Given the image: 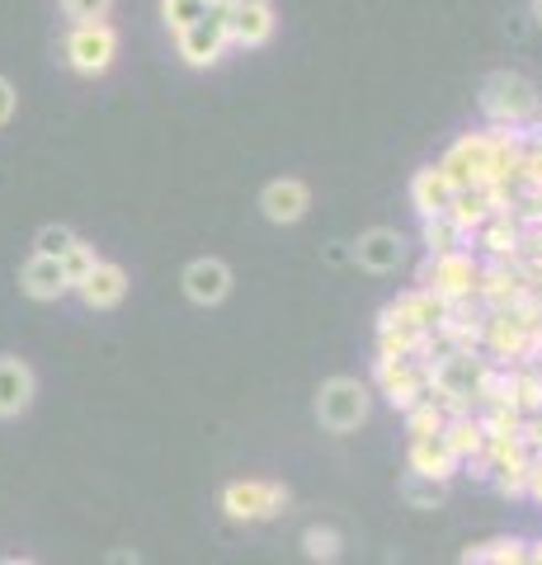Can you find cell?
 I'll use <instances>...</instances> for the list:
<instances>
[{
	"mask_svg": "<svg viewBox=\"0 0 542 565\" xmlns=\"http://www.w3.org/2000/svg\"><path fill=\"white\" fill-rule=\"evenodd\" d=\"M514 411L523 415V419H533V415H542V377L533 373H519V382H514Z\"/></svg>",
	"mask_w": 542,
	"mask_h": 565,
	"instance_id": "cell-29",
	"label": "cell"
},
{
	"mask_svg": "<svg viewBox=\"0 0 542 565\" xmlns=\"http://www.w3.org/2000/svg\"><path fill=\"white\" fill-rule=\"evenodd\" d=\"M288 486L284 481H226L222 486V514L232 523H265L288 509Z\"/></svg>",
	"mask_w": 542,
	"mask_h": 565,
	"instance_id": "cell-5",
	"label": "cell"
},
{
	"mask_svg": "<svg viewBox=\"0 0 542 565\" xmlns=\"http://www.w3.org/2000/svg\"><path fill=\"white\" fill-rule=\"evenodd\" d=\"M57 6H62L66 20L81 24V20H109L114 0H57Z\"/></svg>",
	"mask_w": 542,
	"mask_h": 565,
	"instance_id": "cell-31",
	"label": "cell"
},
{
	"mask_svg": "<svg viewBox=\"0 0 542 565\" xmlns=\"http://www.w3.org/2000/svg\"><path fill=\"white\" fill-rule=\"evenodd\" d=\"M533 419H538V429H542V415H533Z\"/></svg>",
	"mask_w": 542,
	"mask_h": 565,
	"instance_id": "cell-39",
	"label": "cell"
},
{
	"mask_svg": "<svg viewBox=\"0 0 542 565\" xmlns=\"http://www.w3.org/2000/svg\"><path fill=\"white\" fill-rule=\"evenodd\" d=\"M439 438H444V448L458 457V462L486 448V429H481V419H471V415H453V419H444Z\"/></svg>",
	"mask_w": 542,
	"mask_h": 565,
	"instance_id": "cell-21",
	"label": "cell"
},
{
	"mask_svg": "<svg viewBox=\"0 0 542 565\" xmlns=\"http://www.w3.org/2000/svg\"><path fill=\"white\" fill-rule=\"evenodd\" d=\"M401 500H406L411 509H439L444 504V481L419 476V471H406V476H401Z\"/></svg>",
	"mask_w": 542,
	"mask_h": 565,
	"instance_id": "cell-23",
	"label": "cell"
},
{
	"mask_svg": "<svg viewBox=\"0 0 542 565\" xmlns=\"http://www.w3.org/2000/svg\"><path fill=\"white\" fill-rule=\"evenodd\" d=\"M444 419H448V415L425 396L419 405H411V411H406V434H411V438H434V434L444 429Z\"/></svg>",
	"mask_w": 542,
	"mask_h": 565,
	"instance_id": "cell-26",
	"label": "cell"
},
{
	"mask_svg": "<svg viewBox=\"0 0 542 565\" xmlns=\"http://www.w3.org/2000/svg\"><path fill=\"white\" fill-rule=\"evenodd\" d=\"M448 307L439 302L434 292H425V288H406L396 297V302H387L378 311V326H429L434 330V321H439Z\"/></svg>",
	"mask_w": 542,
	"mask_h": 565,
	"instance_id": "cell-11",
	"label": "cell"
},
{
	"mask_svg": "<svg viewBox=\"0 0 542 565\" xmlns=\"http://www.w3.org/2000/svg\"><path fill=\"white\" fill-rule=\"evenodd\" d=\"M20 288L33 302H62L66 292V274H62V259H47V255H29V264L20 269Z\"/></svg>",
	"mask_w": 542,
	"mask_h": 565,
	"instance_id": "cell-16",
	"label": "cell"
},
{
	"mask_svg": "<svg viewBox=\"0 0 542 565\" xmlns=\"http://www.w3.org/2000/svg\"><path fill=\"white\" fill-rule=\"evenodd\" d=\"M477 245L496 264L519 259V250H523V226H519V217H486V226L477 232Z\"/></svg>",
	"mask_w": 542,
	"mask_h": 565,
	"instance_id": "cell-20",
	"label": "cell"
},
{
	"mask_svg": "<svg viewBox=\"0 0 542 565\" xmlns=\"http://www.w3.org/2000/svg\"><path fill=\"white\" fill-rule=\"evenodd\" d=\"M481 344L491 349L500 363H514V359H523L529 330H523L510 311H486V334H481Z\"/></svg>",
	"mask_w": 542,
	"mask_h": 565,
	"instance_id": "cell-18",
	"label": "cell"
},
{
	"mask_svg": "<svg viewBox=\"0 0 542 565\" xmlns=\"http://www.w3.org/2000/svg\"><path fill=\"white\" fill-rule=\"evenodd\" d=\"M118 57V29L109 20H81L66 29L62 39V62L76 71V76H104Z\"/></svg>",
	"mask_w": 542,
	"mask_h": 565,
	"instance_id": "cell-4",
	"label": "cell"
},
{
	"mask_svg": "<svg viewBox=\"0 0 542 565\" xmlns=\"http://www.w3.org/2000/svg\"><path fill=\"white\" fill-rule=\"evenodd\" d=\"M222 20H226V43L232 47H265L278 29L269 0H255V6H222Z\"/></svg>",
	"mask_w": 542,
	"mask_h": 565,
	"instance_id": "cell-9",
	"label": "cell"
},
{
	"mask_svg": "<svg viewBox=\"0 0 542 565\" xmlns=\"http://www.w3.org/2000/svg\"><path fill=\"white\" fill-rule=\"evenodd\" d=\"M33 367L14 353H0V419H14L33 405Z\"/></svg>",
	"mask_w": 542,
	"mask_h": 565,
	"instance_id": "cell-12",
	"label": "cell"
},
{
	"mask_svg": "<svg viewBox=\"0 0 542 565\" xmlns=\"http://www.w3.org/2000/svg\"><path fill=\"white\" fill-rule=\"evenodd\" d=\"M0 565H33V561H24V556H10V561H0Z\"/></svg>",
	"mask_w": 542,
	"mask_h": 565,
	"instance_id": "cell-36",
	"label": "cell"
},
{
	"mask_svg": "<svg viewBox=\"0 0 542 565\" xmlns=\"http://www.w3.org/2000/svg\"><path fill=\"white\" fill-rule=\"evenodd\" d=\"M302 556L311 565H336L344 556V537L336 533V527H326V523H311L302 533Z\"/></svg>",
	"mask_w": 542,
	"mask_h": 565,
	"instance_id": "cell-22",
	"label": "cell"
},
{
	"mask_svg": "<svg viewBox=\"0 0 542 565\" xmlns=\"http://www.w3.org/2000/svg\"><path fill=\"white\" fill-rule=\"evenodd\" d=\"M217 6H255V0H217Z\"/></svg>",
	"mask_w": 542,
	"mask_h": 565,
	"instance_id": "cell-37",
	"label": "cell"
},
{
	"mask_svg": "<svg viewBox=\"0 0 542 565\" xmlns=\"http://www.w3.org/2000/svg\"><path fill=\"white\" fill-rule=\"evenodd\" d=\"M477 278H481V259L458 245V250H444V255H425L415 288L434 292L444 307H458V302H477Z\"/></svg>",
	"mask_w": 542,
	"mask_h": 565,
	"instance_id": "cell-2",
	"label": "cell"
},
{
	"mask_svg": "<svg viewBox=\"0 0 542 565\" xmlns=\"http://www.w3.org/2000/svg\"><path fill=\"white\" fill-rule=\"evenodd\" d=\"M259 212H265V222L274 226H293L302 222L311 212V189L297 180V174H284V180H269L259 189Z\"/></svg>",
	"mask_w": 542,
	"mask_h": 565,
	"instance_id": "cell-10",
	"label": "cell"
},
{
	"mask_svg": "<svg viewBox=\"0 0 542 565\" xmlns=\"http://www.w3.org/2000/svg\"><path fill=\"white\" fill-rule=\"evenodd\" d=\"M373 415V392L359 377H330L317 392V419L326 434H354Z\"/></svg>",
	"mask_w": 542,
	"mask_h": 565,
	"instance_id": "cell-3",
	"label": "cell"
},
{
	"mask_svg": "<svg viewBox=\"0 0 542 565\" xmlns=\"http://www.w3.org/2000/svg\"><path fill=\"white\" fill-rule=\"evenodd\" d=\"M95 264H99V250H95L91 241H81V236H76V245H72V250L62 255V274H66V288L76 292L81 282L95 274Z\"/></svg>",
	"mask_w": 542,
	"mask_h": 565,
	"instance_id": "cell-24",
	"label": "cell"
},
{
	"mask_svg": "<svg viewBox=\"0 0 542 565\" xmlns=\"http://www.w3.org/2000/svg\"><path fill=\"white\" fill-rule=\"evenodd\" d=\"M533 20L542 24V0H533Z\"/></svg>",
	"mask_w": 542,
	"mask_h": 565,
	"instance_id": "cell-38",
	"label": "cell"
},
{
	"mask_svg": "<svg viewBox=\"0 0 542 565\" xmlns=\"http://www.w3.org/2000/svg\"><path fill=\"white\" fill-rule=\"evenodd\" d=\"M72 245H76V232H72V226H43V232L39 236H33V255H47V259H62L66 250H72Z\"/></svg>",
	"mask_w": 542,
	"mask_h": 565,
	"instance_id": "cell-30",
	"label": "cell"
},
{
	"mask_svg": "<svg viewBox=\"0 0 542 565\" xmlns=\"http://www.w3.org/2000/svg\"><path fill=\"white\" fill-rule=\"evenodd\" d=\"M180 288L194 307H217V302H226V292H232V269H226V259H217V255L189 259L180 274Z\"/></svg>",
	"mask_w": 542,
	"mask_h": 565,
	"instance_id": "cell-7",
	"label": "cell"
},
{
	"mask_svg": "<svg viewBox=\"0 0 542 565\" xmlns=\"http://www.w3.org/2000/svg\"><path fill=\"white\" fill-rule=\"evenodd\" d=\"M349 259L369 274H396L401 264H406V236H401L396 226H373V232H363L354 241Z\"/></svg>",
	"mask_w": 542,
	"mask_h": 565,
	"instance_id": "cell-8",
	"label": "cell"
},
{
	"mask_svg": "<svg viewBox=\"0 0 542 565\" xmlns=\"http://www.w3.org/2000/svg\"><path fill=\"white\" fill-rule=\"evenodd\" d=\"M477 419H481L486 438H514L523 415L514 411V405H486V415H477Z\"/></svg>",
	"mask_w": 542,
	"mask_h": 565,
	"instance_id": "cell-28",
	"label": "cell"
},
{
	"mask_svg": "<svg viewBox=\"0 0 542 565\" xmlns=\"http://www.w3.org/2000/svg\"><path fill=\"white\" fill-rule=\"evenodd\" d=\"M14 109H20V90H14V85L0 76V128H6V122L14 118Z\"/></svg>",
	"mask_w": 542,
	"mask_h": 565,
	"instance_id": "cell-32",
	"label": "cell"
},
{
	"mask_svg": "<svg viewBox=\"0 0 542 565\" xmlns=\"http://www.w3.org/2000/svg\"><path fill=\"white\" fill-rule=\"evenodd\" d=\"M523 494H529V500H538V504H542V452H538L533 462H529V490H523Z\"/></svg>",
	"mask_w": 542,
	"mask_h": 565,
	"instance_id": "cell-33",
	"label": "cell"
},
{
	"mask_svg": "<svg viewBox=\"0 0 542 565\" xmlns=\"http://www.w3.org/2000/svg\"><path fill=\"white\" fill-rule=\"evenodd\" d=\"M419 245H425V255L458 250V232L448 226V217H425L419 222Z\"/></svg>",
	"mask_w": 542,
	"mask_h": 565,
	"instance_id": "cell-27",
	"label": "cell"
},
{
	"mask_svg": "<svg viewBox=\"0 0 542 565\" xmlns=\"http://www.w3.org/2000/svg\"><path fill=\"white\" fill-rule=\"evenodd\" d=\"M448 226L458 232V245L463 250H471L477 245V232L486 226V217H491V203H486V193L481 189H458L453 193V203H448Z\"/></svg>",
	"mask_w": 542,
	"mask_h": 565,
	"instance_id": "cell-15",
	"label": "cell"
},
{
	"mask_svg": "<svg viewBox=\"0 0 542 565\" xmlns=\"http://www.w3.org/2000/svg\"><path fill=\"white\" fill-rule=\"evenodd\" d=\"M453 180L439 170V166H425V170H415L411 174V207L419 212V222L425 217H444L448 203H453Z\"/></svg>",
	"mask_w": 542,
	"mask_h": 565,
	"instance_id": "cell-14",
	"label": "cell"
},
{
	"mask_svg": "<svg viewBox=\"0 0 542 565\" xmlns=\"http://www.w3.org/2000/svg\"><path fill=\"white\" fill-rule=\"evenodd\" d=\"M174 47H180L184 66H194V71L217 66V62H222V52L232 47V43H226V20H222V6H213V10L203 14V20H194L189 29L174 33Z\"/></svg>",
	"mask_w": 542,
	"mask_h": 565,
	"instance_id": "cell-6",
	"label": "cell"
},
{
	"mask_svg": "<svg viewBox=\"0 0 542 565\" xmlns=\"http://www.w3.org/2000/svg\"><path fill=\"white\" fill-rule=\"evenodd\" d=\"M538 297H542V288H538Z\"/></svg>",
	"mask_w": 542,
	"mask_h": 565,
	"instance_id": "cell-40",
	"label": "cell"
},
{
	"mask_svg": "<svg viewBox=\"0 0 542 565\" xmlns=\"http://www.w3.org/2000/svg\"><path fill=\"white\" fill-rule=\"evenodd\" d=\"M406 462H411V471L434 476V481H444V486L453 481V476H458V457L444 448V438H439V434H434V438H411Z\"/></svg>",
	"mask_w": 542,
	"mask_h": 565,
	"instance_id": "cell-19",
	"label": "cell"
},
{
	"mask_svg": "<svg viewBox=\"0 0 542 565\" xmlns=\"http://www.w3.org/2000/svg\"><path fill=\"white\" fill-rule=\"evenodd\" d=\"M529 288L533 282L523 274H514L510 264H491V269H481V278H477V302H481V311H504L519 292H529Z\"/></svg>",
	"mask_w": 542,
	"mask_h": 565,
	"instance_id": "cell-17",
	"label": "cell"
},
{
	"mask_svg": "<svg viewBox=\"0 0 542 565\" xmlns=\"http://www.w3.org/2000/svg\"><path fill=\"white\" fill-rule=\"evenodd\" d=\"M481 114L491 118V128H529L542 114V95L519 71H491L481 81Z\"/></svg>",
	"mask_w": 542,
	"mask_h": 565,
	"instance_id": "cell-1",
	"label": "cell"
},
{
	"mask_svg": "<svg viewBox=\"0 0 542 565\" xmlns=\"http://www.w3.org/2000/svg\"><path fill=\"white\" fill-rule=\"evenodd\" d=\"M529 565H542V542H538V546H529Z\"/></svg>",
	"mask_w": 542,
	"mask_h": 565,
	"instance_id": "cell-35",
	"label": "cell"
},
{
	"mask_svg": "<svg viewBox=\"0 0 542 565\" xmlns=\"http://www.w3.org/2000/svg\"><path fill=\"white\" fill-rule=\"evenodd\" d=\"M213 6H217V0H161V20H166L170 33H180V29H189L194 20H203Z\"/></svg>",
	"mask_w": 542,
	"mask_h": 565,
	"instance_id": "cell-25",
	"label": "cell"
},
{
	"mask_svg": "<svg viewBox=\"0 0 542 565\" xmlns=\"http://www.w3.org/2000/svg\"><path fill=\"white\" fill-rule=\"evenodd\" d=\"M81 302L91 307V311H109V307H118L128 297V269L124 264H109V259H99L95 264V274L81 282Z\"/></svg>",
	"mask_w": 542,
	"mask_h": 565,
	"instance_id": "cell-13",
	"label": "cell"
},
{
	"mask_svg": "<svg viewBox=\"0 0 542 565\" xmlns=\"http://www.w3.org/2000/svg\"><path fill=\"white\" fill-rule=\"evenodd\" d=\"M109 565H142V561H137V552H128V546H118V552L109 556Z\"/></svg>",
	"mask_w": 542,
	"mask_h": 565,
	"instance_id": "cell-34",
	"label": "cell"
}]
</instances>
